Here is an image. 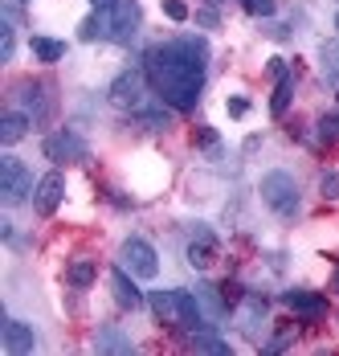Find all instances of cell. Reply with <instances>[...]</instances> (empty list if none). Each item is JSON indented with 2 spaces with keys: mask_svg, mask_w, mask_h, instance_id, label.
Returning a JSON list of instances; mask_svg holds the SVG:
<instances>
[{
  "mask_svg": "<svg viewBox=\"0 0 339 356\" xmlns=\"http://www.w3.org/2000/svg\"><path fill=\"white\" fill-rule=\"evenodd\" d=\"M204 62H208V41L204 37H180V41L147 49V58H143L147 70L143 74L168 107L192 111L204 90Z\"/></svg>",
  "mask_w": 339,
  "mask_h": 356,
  "instance_id": "1",
  "label": "cell"
},
{
  "mask_svg": "<svg viewBox=\"0 0 339 356\" xmlns=\"http://www.w3.org/2000/svg\"><path fill=\"white\" fill-rule=\"evenodd\" d=\"M262 201L266 209L278 217H295L299 213V184L290 172H266L262 177Z\"/></svg>",
  "mask_w": 339,
  "mask_h": 356,
  "instance_id": "2",
  "label": "cell"
},
{
  "mask_svg": "<svg viewBox=\"0 0 339 356\" xmlns=\"http://www.w3.org/2000/svg\"><path fill=\"white\" fill-rule=\"evenodd\" d=\"M33 193V177L17 156H0V201L4 205H21Z\"/></svg>",
  "mask_w": 339,
  "mask_h": 356,
  "instance_id": "3",
  "label": "cell"
},
{
  "mask_svg": "<svg viewBox=\"0 0 339 356\" xmlns=\"http://www.w3.org/2000/svg\"><path fill=\"white\" fill-rule=\"evenodd\" d=\"M119 262H123V270H131L143 283L160 275V258H156V250L147 246L143 238H127V242L119 246Z\"/></svg>",
  "mask_w": 339,
  "mask_h": 356,
  "instance_id": "4",
  "label": "cell"
},
{
  "mask_svg": "<svg viewBox=\"0 0 339 356\" xmlns=\"http://www.w3.org/2000/svg\"><path fill=\"white\" fill-rule=\"evenodd\" d=\"M143 95H147V74L143 70H123L115 82H110V90H106V99H110L115 107H123V111L143 107Z\"/></svg>",
  "mask_w": 339,
  "mask_h": 356,
  "instance_id": "5",
  "label": "cell"
},
{
  "mask_svg": "<svg viewBox=\"0 0 339 356\" xmlns=\"http://www.w3.org/2000/svg\"><path fill=\"white\" fill-rule=\"evenodd\" d=\"M106 25H110V37H115V41H131V37L139 33V25H143L139 0H115V4L106 8Z\"/></svg>",
  "mask_w": 339,
  "mask_h": 356,
  "instance_id": "6",
  "label": "cell"
},
{
  "mask_svg": "<svg viewBox=\"0 0 339 356\" xmlns=\"http://www.w3.org/2000/svg\"><path fill=\"white\" fill-rule=\"evenodd\" d=\"M45 156H49L53 164H82V160L90 156V147H86V140H82L78 131H53V136L45 140Z\"/></svg>",
  "mask_w": 339,
  "mask_h": 356,
  "instance_id": "7",
  "label": "cell"
},
{
  "mask_svg": "<svg viewBox=\"0 0 339 356\" xmlns=\"http://www.w3.org/2000/svg\"><path fill=\"white\" fill-rule=\"evenodd\" d=\"M62 193H66V180H62V172L41 177V184H37V193H33V209L41 217H49L58 205H62Z\"/></svg>",
  "mask_w": 339,
  "mask_h": 356,
  "instance_id": "8",
  "label": "cell"
},
{
  "mask_svg": "<svg viewBox=\"0 0 339 356\" xmlns=\"http://www.w3.org/2000/svg\"><path fill=\"white\" fill-rule=\"evenodd\" d=\"M197 303H201V312H204V320L208 323H221L225 316H229V295L221 291V286H213V283H201L197 286Z\"/></svg>",
  "mask_w": 339,
  "mask_h": 356,
  "instance_id": "9",
  "label": "cell"
},
{
  "mask_svg": "<svg viewBox=\"0 0 339 356\" xmlns=\"http://www.w3.org/2000/svg\"><path fill=\"white\" fill-rule=\"evenodd\" d=\"M135 275L131 270H110V291H115V303L123 307V312H135V307H143V295H139V286L131 283Z\"/></svg>",
  "mask_w": 339,
  "mask_h": 356,
  "instance_id": "10",
  "label": "cell"
},
{
  "mask_svg": "<svg viewBox=\"0 0 339 356\" xmlns=\"http://www.w3.org/2000/svg\"><path fill=\"white\" fill-rule=\"evenodd\" d=\"M94 353H106V356H131L135 353V344L123 336V327H99V336H94Z\"/></svg>",
  "mask_w": 339,
  "mask_h": 356,
  "instance_id": "11",
  "label": "cell"
},
{
  "mask_svg": "<svg viewBox=\"0 0 339 356\" xmlns=\"http://www.w3.org/2000/svg\"><path fill=\"white\" fill-rule=\"evenodd\" d=\"M286 307H290L295 316L315 320V316H323V312H327V299H323V295H315V291H286Z\"/></svg>",
  "mask_w": 339,
  "mask_h": 356,
  "instance_id": "12",
  "label": "cell"
},
{
  "mask_svg": "<svg viewBox=\"0 0 339 356\" xmlns=\"http://www.w3.org/2000/svg\"><path fill=\"white\" fill-rule=\"evenodd\" d=\"M4 348H8V353H33L37 348L33 327L21 323V320H4Z\"/></svg>",
  "mask_w": 339,
  "mask_h": 356,
  "instance_id": "13",
  "label": "cell"
},
{
  "mask_svg": "<svg viewBox=\"0 0 339 356\" xmlns=\"http://www.w3.org/2000/svg\"><path fill=\"white\" fill-rule=\"evenodd\" d=\"M238 320H241V332H245V336H258V332H262V320H266V299H258V295L241 299Z\"/></svg>",
  "mask_w": 339,
  "mask_h": 356,
  "instance_id": "14",
  "label": "cell"
},
{
  "mask_svg": "<svg viewBox=\"0 0 339 356\" xmlns=\"http://www.w3.org/2000/svg\"><path fill=\"white\" fill-rule=\"evenodd\" d=\"M25 131H29V115H21V111H8V115L0 119V143H4V147L21 143V140H25Z\"/></svg>",
  "mask_w": 339,
  "mask_h": 356,
  "instance_id": "15",
  "label": "cell"
},
{
  "mask_svg": "<svg viewBox=\"0 0 339 356\" xmlns=\"http://www.w3.org/2000/svg\"><path fill=\"white\" fill-rule=\"evenodd\" d=\"M290 99H295V74H282V78H278V86H274L270 115H286V107H290Z\"/></svg>",
  "mask_w": 339,
  "mask_h": 356,
  "instance_id": "16",
  "label": "cell"
},
{
  "mask_svg": "<svg viewBox=\"0 0 339 356\" xmlns=\"http://www.w3.org/2000/svg\"><path fill=\"white\" fill-rule=\"evenodd\" d=\"M94 275H99V266H94L90 258H74V262H69V270H66L69 286H90V283H94Z\"/></svg>",
  "mask_w": 339,
  "mask_h": 356,
  "instance_id": "17",
  "label": "cell"
},
{
  "mask_svg": "<svg viewBox=\"0 0 339 356\" xmlns=\"http://www.w3.org/2000/svg\"><path fill=\"white\" fill-rule=\"evenodd\" d=\"M213 254H217V238H197L192 246H188V262L204 270V266H213Z\"/></svg>",
  "mask_w": 339,
  "mask_h": 356,
  "instance_id": "18",
  "label": "cell"
},
{
  "mask_svg": "<svg viewBox=\"0 0 339 356\" xmlns=\"http://www.w3.org/2000/svg\"><path fill=\"white\" fill-rule=\"evenodd\" d=\"M33 54H37V62H62L66 58V45L53 41V37H33Z\"/></svg>",
  "mask_w": 339,
  "mask_h": 356,
  "instance_id": "19",
  "label": "cell"
},
{
  "mask_svg": "<svg viewBox=\"0 0 339 356\" xmlns=\"http://www.w3.org/2000/svg\"><path fill=\"white\" fill-rule=\"evenodd\" d=\"M78 33L86 37V41H99V37H110V25H106V8H99L94 17H86V21L78 25Z\"/></svg>",
  "mask_w": 339,
  "mask_h": 356,
  "instance_id": "20",
  "label": "cell"
},
{
  "mask_svg": "<svg viewBox=\"0 0 339 356\" xmlns=\"http://www.w3.org/2000/svg\"><path fill=\"white\" fill-rule=\"evenodd\" d=\"M192 353H208V356H229L233 348L225 344V340H217V336H208V332H192Z\"/></svg>",
  "mask_w": 339,
  "mask_h": 356,
  "instance_id": "21",
  "label": "cell"
},
{
  "mask_svg": "<svg viewBox=\"0 0 339 356\" xmlns=\"http://www.w3.org/2000/svg\"><path fill=\"white\" fill-rule=\"evenodd\" d=\"M151 312L164 323H176V299H172V291H156L151 295Z\"/></svg>",
  "mask_w": 339,
  "mask_h": 356,
  "instance_id": "22",
  "label": "cell"
},
{
  "mask_svg": "<svg viewBox=\"0 0 339 356\" xmlns=\"http://www.w3.org/2000/svg\"><path fill=\"white\" fill-rule=\"evenodd\" d=\"M13 54H17V33H13V25L4 21V25H0V58L13 62Z\"/></svg>",
  "mask_w": 339,
  "mask_h": 356,
  "instance_id": "23",
  "label": "cell"
},
{
  "mask_svg": "<svg viewBox=\"0 0 339 356\" xmlns=\"http://www.w3.org/2000/svg\"><path fill=\"white\" fill-rule=\"evenodd\" d=\"M319 140H327V143L339 140V115H323L319 119Z\"/></svg>",
  "mask_w": 339,
  "mask_h": 356,
  "instance_id": "24",
  "label": "cell"
},
{
  "mask_svg": "<svg viewBox=\"0 0 339 356\" xmlns=\"http://www.w3.org/2000/svg\"><path fill=\"white\" fill-rule=\"evenodd\" d=\"M21 95H25V103H29L37 115H49V103H41V99H45V90H41V86H25Z\"/></svg>",
  "mask_w": 339,
  "mask_h": 356,
  "instance_id": "25",
  "label": "cell"
},
{
  "mask_svg": "<svg viewBox=\"0 0 339 356\" xmlns=\"http://www.w3.org/2000/svg\"><path fill=\"white\" fill-rule=\"evenodd\" d=\"M319 58H323V66H331V74H339V41H323Z\"/></svg>",
  "mask_w": 339,
  "mask_h": 356,
  "instance_id": "26",
  "label": "cell"
},
{
  "mask_svg": "<svg viewBox=\"0 0 339 356\" xmlns=\"http://www.w3.org/2000/svg\"><path fill=\"white\" fill-rule=\"evenodd\" d=\"M319 193H323L327 201H339V172H327V177L319 180Z\"/></svg>",
  "mask_w": 339,
  "mask_h": 356,
  "instance_id": "27",
  "label": "cell"
},
{
  "mask_svg": "<svg viewBox=\"0 0 339 356\" xmlns=\"http://www.w3.org/2000/svg\"><path fill=\"white\" fill-rule=\"evenodd\" d=\"M164 17H172V21H188V4H184V0H164Z\"/></svg>",
  "mask_w": 339,
  "mask_h": 356,
  "instance_id": "28",
  "label": "cell"
},
{
  "mask_svg": "<svg viewBox=\"0 0 339 356\" xmlns=\"http://www.w3.org/2000/svg\"><path fill=\"white\" fill-rule=\"evenodd\" d=\"M245 4V13H254V17H274V0H241Z\"/></svg>",
  "mask_w": 339,
  "mask_h": 356,
  "instance_id": "29",
  "label": "cell"
},
{
  "mask_svg": "<svg viewBox=\"0 0 339 356\" xmlns=\"http://www.w3.org/2000/svg\"><path fill=\"white\" fill-rule=\"evenodd\" d=\"M245 111H249V103H245L241 95H233V99H229V115H233V119H241Z\"/></svg>",
  "mask_w": 339,
  "mask_h": 356,
  "instance_id": "30",
  "label": "cell"
},
{
  "mask_svg": "<svg viewBox=\"0 0 339 356\" xmlns=\"http://www.w3.org/2000/svg\"><path fill=\"white\" fill-rule=\"evenodd\" d=\"M90 4H94V8H110V4H115V0H90Z\"/></svg>",
  "mask_w": 339,
  "mask_h": 356,
  "instance_id": "31",
  "label": "cell"
},
{
  "mask_svg": "<svg viewBox=\"0 0 339 356\" xmlns=\"http://www.w3.org/2000/svg\"><path fill=\"white\" fill-rule=\"evenodd\" d=\"M331 86H336V95H339V74H331Z\"/></svg>",
  "mask_w": 339,
  "mask_h": 356,
  "instance_id": "32",
  "label": "cell"
},
{
  "mask_svg": "<svg viewBox=\"0 0 339 356\" xmlns=\"http://www.w3.org/2000/svg\"><path fill=\"white\" fill-rule=\"evenodd\" d=\"M336 286H339V279H336Z\"/></svg>",
  "mask_w": 339,
  "mask_h": 356,
  "instance_id": "33",
  "label": "cell"
}]
</instances>
